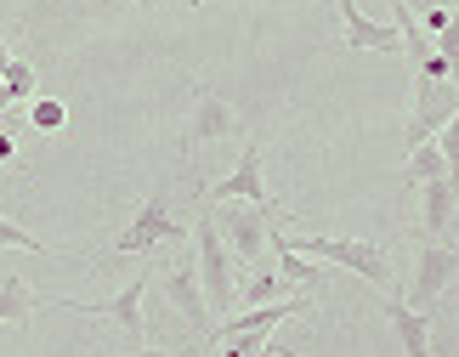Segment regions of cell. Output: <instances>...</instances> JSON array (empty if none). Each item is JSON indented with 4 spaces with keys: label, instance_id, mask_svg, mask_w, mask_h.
<instances>
[{
    "label": "cell",
    "instance_id": "obj_1",
    "mask_svg": "<svg viewBox=\"0 0 459 357\" xmlns=\"http://www.w3.org/2000/svg\"><path fill=\"white\" fill-rule=\"evenodd\" d=\"M278 239H284V227H278ZM284 244L295 249V256H307V261L346 266V273H358L363 283H375V290L392 283V261H385V249L368 244V239H329V233H317V239H284Z\"/></svg>",
    "mask_w": 459,
    "mask_h": 357
},
{
    "label": "cell",
    "instance_id": "obj_2",
    "mask_svg": "<svg viewBox=\"0 0 459 357\" xmlns=\"http://www.w3.org/2000/svg\"><path fill=\"white\" fill-rule=\"evenodd\" d=\"M193 244H199V290L210 300V312H233L238 307V278H233V256L216 233V216L193 222Z\"/></svg>",
    "mask_w": 459,
    "mask_h": 357
},
{
    "label": "cell",
    "instance_id": "obj_3",
    "mask_svg": "<svg viewBox=\"0 0 459 357\" xmlns=\"http://www.w3.org/2000/svg\"><path fill=\"white\" fill-rule=\"evenodd\" d=\"M187 239V227L170 216V193L159 187V193H148L143 199V210L131 216V227L114 239V249L119 256H148V249H159V244H182Z\"/></svg>",
    "mask_w": 459,
    "mask_h": 357
},
{
    "label": "cell",
    "instance_id": "obj_4",
    "mask_svg": "<svg viewBox=\"0 0 459 357\" xmlns=\"http://www.w3.org/2000/svg\"><path fill=\"white\" fill-rule=\"evenodd\" d=\"M267 227H273V205H227L216 216V233L227 244V256H238V261H261Z\"/></svg>",
    "mask_w": 459,
    "mask_h": 357
},
{
    "label": "cell",
    "instance_id": "obj_5",
    "mask_svg": "<svg viewBox=\"0 0 459 357\" xmlns=\"http://www.w3.org/2000/svg\"><path fill=\"white\" fill-rule=\"evenodd\" d=\"M143 295H148V278H131L114 300H57L68 312H85V318H108V324L126 329V341L143 346L148 341V318H143Z\"/></svg>",
    "mask_w": 459,
    "mask_h": 357
},
{
    "label": "cell",
    "instance_id": "obj_6",
    "mask_svg": "<svg viewBox=\"0 0 459 357\" xmlns=\"http://www.w3.org/2000/svg\"><path fill=\"white\" fill-rule=\"evenodd\" d=\"M459 114V85L454 80H420L414 85V119H409V148L431 142Z\"/></svg>",
    "mask_w": 459,
    "mask_h": 357
},
{
    "label": "cell",
    "instance_id": "obj_7",
    "mask_svg": "<svg viewBox=\"0 0 459 357\" xmlns=\"http://www.w3.org/2000/svg\"><path fill=\"white\" fill-rule=\"evenodd\" d=\"M165 300H170V307L182 312L199 335H216V312H210V300H204V290H199V266H193V261H176L170 273H165Z\"/></svg>",
    "mask_w": 459,
    "mask_h": 357
},
{
    "label": "cell",
    "instance_id": "obj_8",
    "mask_svg": "<svg viewBox=\"0 0 459 357\" xmlns=\"http://www.w3.org/2000/svg\"><path fill=\"white\" fill-rule=\"evenodd\" d=\"M454 266H459V249L448 244H420V266H414V290H409V307L426 312L437 295L454 283Z\"/></svg>",
    "mask_w": 459,
    "mask_h": 357
},
{
    "label": "cell",
    "instance_id": "obj_9",
    "mask_svg": "<svg viewBox=\"0 0 459 357\" xmlns=\"http://www.w3.org/2000/svg\"><path fill=\"white\" fill-rule=\"evenodd\" d=\"M204 199H216V205H227V199H238V205H273L267 182H261V148H244L238 165H233V176H221Z\"/></svg>",
    "mask_w": 459,
    "mask_h": 357
},
{
    "label": "cell",
    "instance_id": "obj_10",
    "mask_svg": "<svg viewBox=\"0 0 459 357\" xmlns=\"http://www.w3.org/2000/svg\"><path fill=\"white\" fill-rule=\"evenodd\" d=\"M334 6H341V23H346V46L351 51H403L397 23H375V17H363L358 0H334Z\"/></svg>",
    "mask_w": 459,
    "mask_h": 357
},
{
    "label": "cell",
    "instance_id": "obj_11",
    "mask_svg": "<svg viewBox=\"0 0 459 357\" xmlns=\"http://www.w3.org/2000/svg\"><path fill=\"white\" fill-rule=\"evenodd\" d=\"M238 131V114L227 109V102L216 91H199L193 97V119H187V153L193 148H204V142H221V136H233Z\"/></svg>",
    "mask_w": 459,
    "mask_h": 357
},
{
    "label": "cell",
    "instance_id": "obj_12",
    "mask_svg": "<svg viewBox=\"0 0 459 357\" xmlns=\"http://www.w3.org/2000/svg\"><path fill=\"white\" fill-rule=\"evenodd\" d=\"M295 312H307V300L301 295H290V300H267V307H250V312H233L227 324L216 329V341L221 335H273L284 318H295Z\"/></svg>",
    "mask_w": 459,
    "mask_h": 357
},
{
    "label": "cell",
    "instance_id": "obj_13",
    "mask_svg": "<svg viewBox=\"0 0 459 357\" xmlns=\"http://www.w3.org/2000/svg\"><path fill=\"white\" fill-rule=\"evenodd\" d=\"M420 199H426V233H431V244H443L454 233V216H459V187L448 182V176H437V182L420 187Z\"/></svg>",
    "mask_w": 459,
    "mask_h": 357
},
{
    "label": "cell",
    "instance_id": "obj_14",
    "mask_svg": "<svg viewBox=\"0 0 459 357\" xmlns=\"http://www.w3.org/2000/svg\"><path fill=\"white\" fill-rule=\"evenodd\" d=\"M385 324L397 329V341H403V352L409 357H431V318L426 312H414L409 300H385Z\"/></svg>",
    "mask_w": 459,
    "mask_h": 357
},
{
    "label": "cell",
    "instance_id": "obj_15",
    "mask_svg": "<svg viewBox=\"0 0 459 357\" xmlns=\"http://www.w3.org/2000/svg\"><path fill=\"white\" fill-rule=\"evenodd\" d=\"M267 239H273V249H278V278H284V283H295V290H317V283H324V266L307 261V256H295V249L278 239V222L267 227Z\"/></svg>",
    "mask_w": 459,
    "mask_h": 357
},
{
    "label": "cell",
    "instance_id": "obj_16",
    "mask_svg": "<svg viewBox=\"0 0 459 357\" xmlns=\"http://www.w3.org/2000/svg\"><path fill=\"white\" fill-rule=\"evenodd\" d=\"M34 307H40V295L23 278H0V324H23Z\"/></svg>",
    "mask_w": 459,
    "mask_h": 357
},
{
    "label": "cell",
    "instance_id": "obj_17",
    "mask_svg": "<svg viewBox=\"0 0 459 357\" xmlns=\"http://www.w3.org/2000/svg\"><path fill=\"white\" fill-rule=\"evenodd\" d=\"M437 176H448L443 148H437V142H420V148L409 153V170H403V182H409V187H426V182H437Z\"/></svg>",
    "mask_w": 459,
    "mask_h": 357
},
{
    "label": "cell",
    "instance_id": "obj_18",
    "mask_svg": "<svg viewBox=\"0 0 459 357\" xmlns=\"http://www.w3.org/2000/svg\"><path fill=\"white\" fill-rule=\"evenodd\" d=\"M284 290H290V283L278 278V273H261V278H250V283L238 290V307H267V300H278Z\"/></svg>",
    "mask_w": 459,
    "mask_h": 357
},
{
    "label": "cell",
    "instance_id": "obj_19",
    "mask_svg": "<svg viewBox=\"0 0 459 357\" xmlns=\"http://www.w3.org/2000/svg\"><path fill=\"white\" fill-rule=\"evenodd\" d=\"M437 57H443V68H448V80L459 85V12L448 17L443 29H437Z\"/></svg>",
    "mask_w": 459,
    "mask_h": 357
},
{
    "label": "cell",
    "instance_id": "obj_20",
    "mask_svg": "<svg viewBox=\"0 0 459 357\" xmlns=\"http://www.w3.org/2000/svg\"><path fill=\"white\" fill-rule=\"evenodd\" d=\"M431 142H437V148H443V165H448V182L459 187V114H454V119H448V125H443V131H437Z\"/></svg>",
    "mask_w": 459,
    "mask_h": 357
},
{
    "label": "cell",
    "instance_id": "obj_21",
    "mask_svg": "<svg viewBox=\"0 0 459 357\" xmlns=\"http://www.w3.org/2000/svg\"><path fill=\"white\" fill-rule=\"evenodd\" d=\"M0 244H6V249H29V256H51V249H46L40 239H34V233H23V227H17V222H6V216H0Z\"/></svg>",
    "mask_w": 459,
    "mask_h": 357
},
{
    "label": "cell",
    "instance_id": "obj_22",
    "mask_svg": "<svg viewBox=\"0 0 459 357\" xmlns=\"http://www.w3.org/2000/svg\"><path fill=\"white\" fill-rule=\"evenodd\" d=\"M6 91H12V102H29V97H34V68H29V63L12 57V68H6Z\"/></svg>",
    "mask_w": 459,
    "mask_h": 357
},
{
    "label": "cell",
    "instance_id": "obj_23",
    "mask_svg": "<svg viewBox=\"0 0 459 357\" xmlns=\"http://www.w3.org/2000/svg\"><path fill=\"white\" fill-rule=\"evenodd\" d=\"M29 119L40 125V131H63L68 109H63V102H51V97H40V102H34V109H29Z\"/></svg>",
    "mask_w": 459,
    "mask_h": 357
},
{
    "label": "cell",
    "instance_id": "obj_24",
    "mask_svg": "<svg viewBox=\"0 0 459 357\" xmlns=\"http://www.w3.org/2000/svg\"><path fill=\"white\" fill-rule=\"evenodd\" d=\"M227 357H261V346H267V335H221Z\"/></svg>",
    "mask_w": 459,
    "mask_h": 357
},
{
    "label": "cell",
    "instance_id": "obj_25",
    "mask_svg": "<svg viewBox=\"0 0 459 357\" xmlns=\"http://www.w3.org/2000/svg\"><path fill=\"white\" fill-rule=\"evenodd\" d=\"M17 159V142H12V131H0V165H12Z\"/></svg>",
    "mask_w": 459,
    "mask_h": 357
},
{
    "label": "cell",
    "instance_id": "obj_26",
    "mask_svg": "<svg viewBox=\"0 0 459 357\" xmlns=\"http://www.w3.org/2000/svg\"><path fill=\"white\" fill-rule=\"evenodd\" d=\"M131 357H199V352H159V346H136Z\"/></svg>",
    "mask_w": 459,
    "mask_h": 357
},
{
    "label": "cell",
    "instance_id": "obj_27",
    "mask_svg": "<svg viewBox=\"0 0 459 357\" xmlns=\"http://www.w3.org/2000/svg\"><path fill=\"white\" fill-rule=\"evenodd\" d=\"M17 102H12V91H6V80H0V114H12Z\"/></svg>",
    "mask_w": 459,
    "mask_h": 357
},
{
    "label": "cell",
    "instance_id": "obj_28",
    "mask_svg": "<svg viewBox=\"0 0 459 357\" xmlns=\"http://www.w3.org/2000/svg\"><path fill=\"white\" fill-rule=\"evenodd\" d=\"M6 68H12V51H6V40H0V80H6Z\"/></svg>",
    "mask_w": 459,
    "mask_h": 357
},
{
    "label": "cell",
    "instance_id": "obj_29",
    "mask_svg": "<svg viewBox=\"0 0 459 357\" xmlns=\"http://www.w3.org/2000/svg\"><path fill=\"white\" fill-rule=\"evenodd\" d=\"M273 357H307V352H284V346H273Z\"/></svg>",
    "mask_w": 459,
    "mask_h": 357
},
{
    "label": "cell",
    "instance_id": "obj_30",
    "mask_svg": "<svg viewBox=\"0 0 459 357\" xmlns=\"http://www.w3.org/2000/svg\"><path fill=\"white\" fill-rule=\"evenodd\" d=\"M261 357H273V341H267V346H261Z\"/></svg>",
    "mask_w": 459,
    "mask_h": 357
}]
</instances>
